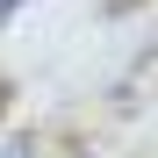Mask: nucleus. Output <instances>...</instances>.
Instances as JSON below:
<instances>
[{"label":"nucleus","instance_id":"nucleus-1","mask_svg":"<svg viewBox=\"0 0 158 158\" xmlns=\"http://www.w3.org/2000/svg\"><path fill=\"white\" fill-rule=\"evenodd\" d=\"M0 158H22V144H15V151H0Z\"/></svg>","mask_w":158,"mask_h":158}]
</instances>
